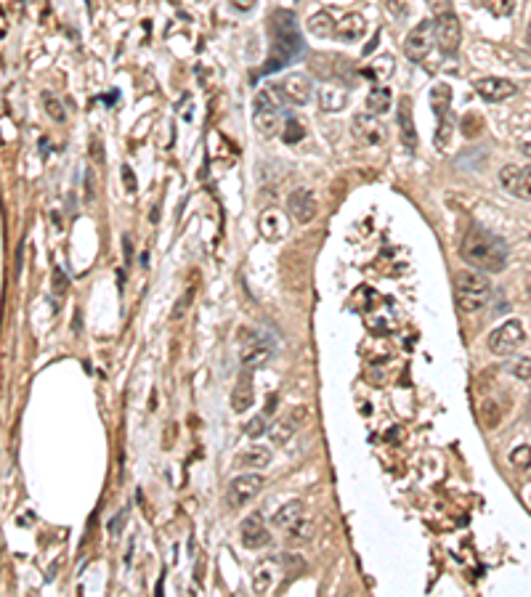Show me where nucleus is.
Segmentation results:
<instances>
[{"mask_svg": "<svg viewBox=\"0 0 531 597\" xmlns=\"http://www.w3.org/2000/svg\"><path fill=\"white\" fill-rule=\"evenodd\" d=\"M279 88H282V96H284V101L290 104V106H303V104H309V99L313 96V83H311L303 72L287 75V77L279 83Z\"/></svg>", "mask_w": 531, "mask_h": 597, "instance_id": "6e6552de", "label": "nucleus"}, {"mask_svg": "<svg viewBox=\"0 0 531 597\" xmlns=\"http://www.w3.org/2000/svg\"><path fill=\"white\" fill-rule=\"evenodd\" d=\"M473 88L483 101H505V99L515 96V86L505 77H481L473 83Z\"/></svg>", "mask_w": 531, "mask_h": 597, "instance_id": "ddd939ff", "label": "nucleus"}, {"mask_svg": "<svg viewBox=\"0 0 531 597\" xmlns=\"http://www.w3.org/2000/svg\"><path fill=\"white\" fill-rule=\"evenodd\" d=\"M287 536H290V539H295V542H306V539H311V523L300 520L295 529L287 531Z\"/></svg>", "mask_w": 531, "mask_h": 597, "instance_id": "e433bc0d", "label": "nucleus"}, {"mask_svg": "<svg viewBox=\"0 0 531 597\" xmlns=\"http://www.w3.org/2000/svg\"><path fill=\"white\" fill-rule=\"evenodd\" d=\"M460 37H463V27H460V19L454 14L446 11L436 19V46L441 48V53L452 56L460 48Z\"/></svg>", "mask_w": 531, "mask_h": 597, "instance_id": "0eeeda50", "label": "nucleus"}, {"mask_svg": "<svg viewBox=\"0 0 531 597\" xmlns=\"http://www.w3.org/2000/svg\"><path fill=\"white\" fill-rule=\"evenodd\" d=\"M492 11H494V14H510V11H513V0H499V3L492 6Z\"/></svg>", "mask_w": 531, "mask_h": 597, "instance_id": "37998d69", "label": "nucleus"}, {"mask_svg": "<svg viewBox=\"0 0 531 597\" xmlns=\"http://www.w3.org/2000/svg\"><path fill=\"white\" fill-rule=\"evenodd\" d=\"M122 184H125V188H128L131 194H136L138 191L136 175H133V170H131V165H122Z\"/></svg>", "mask_w": 531, "mask_h": 597, "instance_id": "4c0bfd02", "label": "nucleus"}, {"mask_svg": "<svg viewBox=\"0 0 531 597\" xmlns=\"http://www.w3.org/2000/svg\"><path fill=\"white\" fill-rule=\"evenodd\" d=\"M526 340V329L518 319H508L502 326H497L492 335H489V351L494 356H510L515 353Z\"/></svg>", "mask_w": 531, "mask_h": 597, "instance_id": "39448f33", "label": "nucleus"}, {"mask_svg": "<svg viewBox=\"0 0 531 597\" xmlns=\"http://www.w3.org/2000/svg\"><path fill=\"white\" fill-rule=\"evenodd\" d=\"M90 157H93V159H96V162H104L102 141H99V138H93V141H90Z\"/></svg>", "mask_w": 531, "mask_h": 597, "instance_id": "c03bdc74", "label": "nucleus"}, {"mask_svg": "<svg viewBox=\"0 0 531 597\" xmlns=\"http://www.w3.org/2000/svg\"><path fill=\"white\" fill-rule=\"evenodd\" d=\"M266 486V478L260 476V473H244V476H237L229 486H226V507L229 510H240L244 507L247 502H253L258 494H260V489Z\"/></svg>", "mask_w": 531, "mask_h": 597, "instance_id": "20e7f679", "label": "nucleus"}, {"mask_svg": "<svg viewBox=\"0 0 531 597\" xmlns=\"http://www.w3.org/2000/svg\"><path fill=\"white\" fill-rule=\"evenodd\" d=\"M492 300V282L479 271L457 273L454 282V303L460 313H479Z\"/></svg>", "mask_w": 531, "mask_h": 597, "instance_id": "7ed1b4c3", "label": "nucleus"}, {"mask_svg": "<svg viewBox=\"0 0 531 597\" xmlns=\"http://www.w3.org/2000/svg\"><path fill=\"white\" fill-rule=\"evenodd\" d=\"M388 11L396 14L398 19H404L407 17V3L404 0H388Z\"/></svg>", "mask_w": 531, "mask_h": 597, "instance_id": "ea45409f", "label": "nucleus"}, {"mask_svg": "<svg viewBox=\"0 0 531 597\" xmlns=\"http://www.w3.org/2000/svg\"><path fill=\"white\" fill-rule=\"evenodd\" d=\"M529 43H531V24H529Z\"/></svg>", "mask_w": 531, "mask_h": 597, "instance_id": "49530a36", "label": "nucleus"}, {"mask_svg": "<svg viewBox=\"0 0 531 597\" xmlns=\"http://www.w3.org/2000/svg\"><path fill=\"white\" fill-rule=\"evenodd\" d=\"M454 119H452V115H446V117H438V128H436V136H433V144L441 149V152H446L449 149V144H452V138H454Z\"/></svg>", "mask_w": 531, "mask_h": 597, "instance_id": "bb28decb", "label": "nucleus"}, {"mask_svg": "<svg viewBox=\"0 0 531 597\" xmlns=\"http://www.w3.org/2000/svg\"><path fill=\"white\" fill-rule=\"evenodd\" d=\"M64 290H67V276H64L61 268H53V292L61 295Z\"/></svg>", "mask_w": 531, "mask_h": 597, "instance_id": "58836bf2", "label": "nucleus"}, {"mask_svg": "<svg viewBox=\"0 0 531 597\" xmlns=\"http://www.w3.org/2000/svg\"><path fill=\"white\" fill-rule=\"evenodd\" d=\"M430 104H433L436 117H446L449 115V104H452V88L446 86V83H436L433 90H430Z\"/></svg>", "mask_w": 531, "mask_h": 597, "instance_id": "393cba45", "label": "nucleus"}, {"mask_svg": "<svg viewBox=\"0 0 531 597\" xmlns=\"http://www.w3.org/2000/svg\"><path fill=\"white\" fill-rule=\"evenodd\" d=\"M436 46V21L433 19H425L420 21L404 40V53L409 61H423Z\"/></svg>", "mask_w": 531, "mask_h": 597, "instance_id": "423d86ee", "label": "nucleus"}, {"mask_svg": "<svg viewBox=\"0 0 531 597\" xmlns=\"http://www.w3.org/2000/svg\"><path fill=\"white\" fill-rule=\"evenodd\" d=\"M364 75L375 83H385L391 75H394V59L391 56H380L377 61H372V67L364 69Z\"/></svg>", "mask_w": 531, "mask_h": 597, "instance_id": "c85d7f7f", "label": "nucleus"}, {"mask_svg": "<svg viewBox=\"0 0 531 597\" xmlns=\"http://www.w3.org/2000/svg\"><path fill=\"white\" fill-rule=\"evenodd\" d=\"M274 574H276V568L271 560L258 565L255 574H253V589H255L258 595H266V592L274 587Z\"/></svg>", "mask_w": 531, "mask_h": 597, "instance_id": "a878e982", "label": "nucleus"}, {"mask_svg": "<svg viewBox=\"0 0 531 597\" xmlns=\"http://www.w3.org/2000/svg\"><path fill=\"white\" fill-rule=\"evenodd\" d=\"M460 257L467 266H473L476 271L497 273L508 266L510 250H508L505 239H499L497 234H489L483 228H470L463 239Z\"/></svg>", "mask_w": 531, "mask_h": 597, "instance_id": "f03ea898", "label": "nucleus"}, {"mask_svg": "<svg viewBox=\"0 0 531 597\" xmlns=\"http://www.w3.org/2000/svg\"><path fill=\"white\" fill-rule=\"evenodd\" d=\"M367 109L369 115H385L391 109V88L388 86H372L369 96H367Z\"/></svg>", "mask_w": 531, "mask_h": 597, "instance_id": "412c9836", "label": "nucleus"}, {"mask_svg": "<svg viewBox=\"0 0 531 597\" xmlns=\"http://www.w3.org/2000/svg\"><path fill=\"white\" fill-rule=\"evenodd\" d=\"M269 361H271V348H266V345H255V348H250L247 353H242V369L255 372V369H263Z\"/></svg>", "mask_w": 531, "mask_h": 597, "instance_id": "b1692460", "label": "nucleus"}, {"mask_svg": "<svg viewBox=\"0 0 531 597\" xmlns=\"http://www.w3.org/2000/svg\"><path fill=\"white\" fill-rule=\"evenodd\" d=\"M255 404V388H253V372L250 369H242L240 382L234 385L231 391V409L234 411H244Z\"/></svg>", "mask_w": 531, "mask_h": 597, "instance_id": "dca6fc26", "label": "nucleus"}, {"mask_svg": "<svg viewBox=\"0 0 531 597\" xmlns=\"http://www.w3.org/2000/svg\"><path fill=\"white\" fill-rule=\"evenodd\" d=\"M300 520H306V505L292 499L287 505H282L279 510L274 512V526L282 531H292Z\"/></svg>", "mask_w": 531, "mask_h": 597, "instance_id": "a211bd4d", "label": "nucleus"}, {"mask_svg": "<svg viewBox=\"0 0 531 597\" xmlns=\"http://www.w3.org/2000/svg\"><path fill=\"white\" fill-rule=\"evenodd\" d=\"M510 464L518 467V470H529L531 467V446L521 444L510 451Z\"/></svg>", "mask_w": 531, "mask_h": 597, "instance_id": "473e14b6", "label": "nucleus"}, {"mask_svg": "<svg viewBox=\"0 0 531 597\" xmlns=\"http://www.w3.org/2000/svg\"><path fill=\"white\" fill-rule=\"evenodd\" d=\"M515 197H521V199L531 202V165L529 168H521V181H518V191H515Z\"/></svg>", "mask_w": 531, "mask_h": 597, "instance_id": "f704fd0d", "label": "nucleus"}, {"mask_svg": "<svg viewBox=\"0 0 531 597\" xmlns=\"http://www.w3.org/2000/svg\"><path fill=\"white\" fill-rule=\"evenodd\" d=\"M287 210H290L292 221L295 223H309L316 218V197L309 188H295L287 197Z\"/></svg>", "mask_w": 531, "mask_h": 597, "instance_id": "1a4fd4ad", "label": "nucleus"}, {"mask_svg": "<svg viewBox=\"0 0 531 597\" xmlns=\"http://www.w3.org/2000/svg\"><path fill=\"white\" fill-rule=\"evenodd\" d=\"M508 369H510V375L518 377L521 382H531V358H526V356L513 358Z\"/></svg>", "mask_w": 531, "mask_h": 597, "instance_id": "72a5a7b5", "label": "nucleus"}, {"mask_svg": "<svg viewBox=\"0 0 531 597\" xmlns=\"http://www.w3.org/2000/svg\"><path fill=\"white\" fill-rule=\"evenodd\" d=\"M396 119H398V133H401L404 146H407V149H417V130H414V119H412V104H409V99H407V96L398 101Z\"/></svg>", "mask_w": 531, "mask_h": 597, "instance_id": "6ab92c4d", "label": "nucleus"}, {"mask_svg": "<svg viewBox=\"0 0 531 597\" xmlns=\"http://www.w3.org/2000/svg\"><path fill=\"white\" fill-rule=\"evenodd\" d=\"M253 125H255V133L260 138H274L284 128V122L279 119L276 109H255L253 112Z\"/></svg>", "mask_w": 531, "mask_h": 597, "instance_id": "f3484780", "label": "nucleus"}, {"mask_svg": "<svg viewBox=\"0 0 531 597\" xmlns=\"http://www.w3.org/2000/svg\"><path fill=\"white\" fill-rule=\"evenodd\" d=\"M271 462V449L269 446H250L237 457V464L242 467H266Z\"/></svg>", "mask_w": 531, "mask_h": 597, "instance_id": "5701e85b", "label": "nucleus"}, {"mask_svg": "<svg viewBox=\"0 0 531 597\" xmlns=\"http://www.w3.org/2000/svg\"><path fill=\"white\" fill-rule=\"evenodd\" d=\"M306 414H309V411L303 409V407H298V409H292L287 417H279L274 425H269V438H271V444L274 446L287 444L292 435H295V430L300 427V422L306 420Z\"/></svg>", "mask_w": 531, "mask_h": 597, "instance_id": "f8f14e48", "label": "nucleus"}, {"mask_svg": "<svg viewBox=\"0 0 531 597\" xmlns=\"http://www.w3.org/2000/svg\"><path fill=\"white\" fill-rule=\"evenodd\" d=\"M377 37H380V32H377V35H375V40H372V43H369V46L364 48V53H372V48H375V46H377Z\"/></svg>", "mask_w": 531, "mask_h": 597, "instance_id": "a18cd8bd", "label": "nucleus"}, {"mask_svg": "<svg viewBox=\"0 0 531 597\" xmlns=\"http://www.w3.org/2000/svg\"><path fill=\"white\" fill-rule=\"evenodd\" d=\"M335 21H332V17L327 14V11H319V14H313V17L309 19V32L311 35H316V37H329V35H335Z\"/></svg>", "mask_w": 531, "mask_h": 597, "instance_id": "cd10ccee", "label": "nucleus"}, {"mask_svg": "<svg viewBox=\"0 0 531 597\" xmlns=\"http://www.w3.org/2000/svg\"><path fill=\"white\" fill-rule=\"evenodd\" d=\"M354 136L359 138L364 146H380L385 141V128L377 119V115H356L354 117Z\"/></svg>", "mask_w": 531, "mask_h": 597, "instance_id": "9b49d317", "label": "nucleus"}, {"mask_svg": "<svg viewBox=\"0 0 531 597\" xmlns=\"http://www.w3.org/2000/svg\"><path fill=\"white\" fill-rule=\"evenodd\" d=\"M364 32H367V21H364L361 14H348V17H343V21H338V27H335V37L343 40V43H354V40H359Z\"/></svg>", "mask_w": 531, "mask_h": 597, "instance_id": "aec40b11", "label": "nucleus"}, {"mask_svg": "<svg viewBox=\"0 0 531 597\" xmlns=\"http://www.w3.org/2000/svg\"><path fill=\"white\" fill-rule=\"evenodd\" d=\"M303 138H306V128H303V122L290 117L287 122H284V128H282V141H284V144H298V141H303Z\"/></svg>", "mask_w": 531, "mask_h": 597, "instance_id": "c756f323", "label": "nucleus"}, {"mask_svg": "<svg viewBox=\"0 0 531 597\" xmlns=\"http://www.w3.org/2000/svg\"><path fill=\"white\" fill-rule=\"evenodd\" d=\"M191 295H194V290H189L186 295H184V300H178V306L173 308V319H178V316H181V313L186 311V306L191 303Z\"/></svg>", "mask_w": 531, "mask_h": 597, "instance_id": "a19ab883", "label": "nucleus"}, {"mask_svg": "<svg viewBox=\"0 0 531 597\" xmlns=\"http://www.w3.org/2000/svg\"><path fill=\"white\" fill-rule=\"evenodd\" d=\"M43 109H46V115H48L53 122H64V119H67V112H64L61 101H59L56 96H51L48 90L43 93Z\"/></svg>", "mask_w": 531, "mask_h": 597, "instance_id": "2f4dec72", "label": "nucleus"}, {"mask_svg": "<svg viewBox=\"0 0 531 597\" xmlns=\"http://www.w3.org/2000/svg\"><path fill=\"white\" fill-rule=\"evenodd\" d=\"M518 181H521V168H518V165H505V168L499 170V184H502L505 191L515 194V191H518Z\"/></svg>", "mask_w": 531, "mask_h": 597, "instance_id": "7c9ffc66", "label": "nucleus"}, {"mask_svg": "<svg viewBox=\"0 0 531 597\" xmlns=\"http://www.w3.org/2000/svg\"><path fill=\"white\" fill-rule=\"evenodd\" d=\"M284 96H282V88H279V83L276 86H266V88H260L255 93V109H282L284 106Z\"/></svg>", "mask_w": 531, "mask_h": 597, "instance_id": "4be33fe9", "label": "nucleus"}, {"mask_svg": "<svg viewBox=\"0 0 531 597\" xmlns=\"http://www.w3.org/2000/svg\"><path fill=\"white\" fill-rule=\"evenodd\" d=\"M240 539L247 549H260V547H266L271 542V534L266 531V523H263L260 512H253V515H247V518L242 520Z\"/></svg>", "mask_w": 531, "mask_h": 597, "instance_id": "9d476101", "label": "nucleus"}, {"mask_svg": "<svg viewBox=\"0 0 531 597\" xmlns=\"http://www.w3.org/2000/svg\"><path fill=\"white\" fill-rule=\"evenodd\" d=\"M237 11H242V14H247V11H253L255 8V0H229Z\"/></svg>", "mask_w": 531, "mask_h": 597, "instance_id": "79ce46f5", "label": "nucleus"}, {"mask_svg": "<svg viewBox=\"0 0 531 597\" xmlns=\"http://www.w3.org/2000/svg\"><path fill=\"white\" fill-rule=\"evenodd\" d=\"M258 231L266 242H279L287 234V218L279 210H263L258 218Z\"/></svg>", "mask_w": 531, "mask_h": 597, "instance_id": "4468645a", "label": "nucleus"}, {"mask_svg": "<svg viewBox=\"0 0 531 597\" xmlns=\"http://www.w3.org/2000/svg\"><path fill=\"white\" fill-rule=\"evenodd\" d=\"M244 433H247L250 438H258V435L269 433V427H266V414H258V417H253V420L244 425Z\"/></svg>", "mask_w": 531, "mask_h": 597, "instance_id": "c9c22d12", "label": "nucleus"}, {"mask_svg": "<svg viewBox=\"0 0 531 597\" xmlns=\"http://www.w3.org/2000/svg\"><path fill=\"white\" fill-rule=\"evenodd\" d=\"M348 99H351V93L343 83H327L319 88V106L325 112H343L348 106Z\"/></svg>", "mask_w": 531, "mask_h": 597, "instance_id": "2eb2a0df", "label": "nucleus"}, {"mask_svg": "<svg viewBox=\"0 0 531 597\" xmlns=\"http://www.w3.org/2000/svg\"><path fill=\"white\" fill-rule=\"evenodd\" d=\"M269 35H271V48H269V59L263 64V75H271L276 69H282L303 51V35L298 27V19L287 8H276L271 14Z\"/></svg>", "mask_w": 531, "mask_h": 597, "instance_id": "f257e3e1", "label": "nucleus"}]
</instances>
